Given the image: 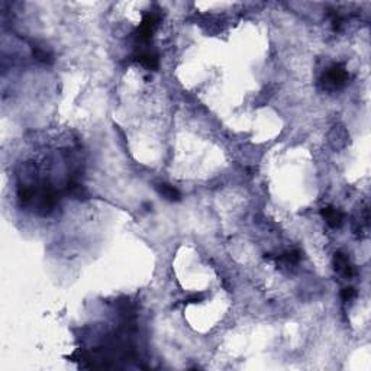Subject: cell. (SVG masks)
I'll use <instances>...</instances> for the list:
<instances>
[{"mask_svg": "<svg viewBox=\"0 0 371 371\" xmlns=\"http://www.w3.org/2000/svg\"><path fill=\"white\" fill-rule=\"evenodd\" d=\"M346 81H348V73H346L345 67L341 64H335L331 69H328V71L323 74V78H322L323 87L328 90L341 89L345 86Z\"/></svg>", "mask_w": 371, "mask_h": 371, "instance_id": "obj_1", "label": "cell"}, {"mask_svg": "<svg viewBox=\"0 0 371 371\" xmlns=\"http://www.w3.org/2000/svg\"><path fill=\"white\" fill-rule=\"evenodd\" d=\"M57 203L55 193L51 189H43L36 199V210L39 215H48Z\"/></svg>", "mask_w": 371, "mask_h": 371, "instance_id": "obj_2", "label": "cell"}, {"mask_svg": "<svg viewBox=\"0 0 371 371\" xmlns=\"http://www.w3.org/2000/svg\"><path fill=\"white\" fill-rule=\"evenodd\" d=\"M334 268H335L337 273L342 274L345 278H350L353 276V267H351L350 259L344 252H337L334 255Z\"/></svg>", "mask_w": 371, "mask_h": 371, "instance_id": "obj_3", "label": "cell"}, {"mask_svg": "<svg viewBox=\"0 0 371 371\" xmlns=\"http://www.w3.org/2000/svg\"><path fill=\"white\" fill-rule=\"evenodd\" d=\"M322 216L325 217L326 224L331 226V228H339L342 222H344V215L342 212L337 210L335 207H323L322 209Z\"/></svg>", "mask_w": 371, "mask_h": 371, "instance_id": "obj_4", "label": "cell"}, {"mask_svg": "<svg viewBox=\"0 0 371 371\" xmlns=\"http://www.w3.org/2000/svg\"><path fill=\"white\" fill-rule=\"evenodd\" d=\"M157 191L160 193V196H163L168 202H179L182 199L180 191L176 189L174 186L168 184V183H160V184H157Z\"/></svg>", "mask_w": 371, "mask_h": 371, "instance_id": "obj_5", "label": "cell"}, {"mask_svg": "<svg viewBox=\"0 0 371 371\" xmlns=\"http://www.w3.org/2000/svg\"><path fill=\"white\" fill-rule=\"evenodd\" d=\"M137 61L148 70H157L158 69V64H160L158 55L152 51L139 52L138 55H137Z\"/></svg>", "mask_w": 371, "mask_h": 371, "instance_id": "obj_6", "label": "cell"}, {"mask_svg": "<svg viewBox=\"0 0 371 371\" xmlns=\"http://www.w3.org/2000/svg\"><path fill=\"white\" fill-rule=\"evenodd\" d=\"M67 193H69V196L76 199V200H86L89 198V193L84 189V186H81L76 182H70L67 184Z\"/></svg>", "mask_w": 371, "mask_h": 371, "instance_id": "obj_7", "label": "cell"}, {"mask_svg": "<svg viewBox=\"0 0 371 371\" xmlns=\"http://www.w3.org/2000/svg\"><path fill=\"white\" fill-rule=\"evenodd\" d=\"M34 57L43 64H51L52 62V55L45 48H39V47L34 48Z\"/></svg>", "mask_w": 371, "mask_h": 371, "instance_id": "obj_8", "label": "cell"}, {"mask_svg": "<svg viewBox=\"0 0 371 371\" xmlns=\"http://www.w3.org/2000/svg\"><path fill=\"white\" fill-rule=\"evenodd\" d=\"M355 296H357V293H355V290L353 287H345V289H342V292H341V297H342L344 302H351Z\"/></svg>", "mask_w": 371, "mask_h": 371, "instance_id": "obj_9", "label": "cell"}, {"mask_svg": "<svg viewBox=\"0 0 371 371\" xmlns=\"http://www.w3.org/2000/svg\"><path fill=\"white\" fill-rule=\"evenodd\" d=\"M205 299V296L202 293H199V294H193V296H190V297H187L184 302L186 303H198L200 302V300H203Z\"/></svg>", "mask_w": 371, "mask_h": 371, "instance_id": "obj_10", "label": "cell"}]
</instances>
